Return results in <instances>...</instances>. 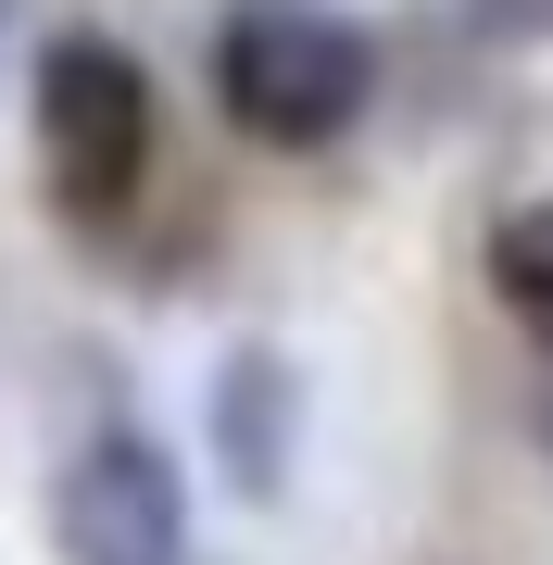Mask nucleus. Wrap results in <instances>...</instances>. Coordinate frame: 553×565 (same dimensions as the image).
Returning a JSON list of instances; mask_svg holds the SVG:
<instances>
[{
    "instance_id": "nucleus-3",
    "label": "nucleus",
    "mask_w": 553,
    "mask_h": 565,
    "mask_svg": "<svg viewBox=\"0 0 553 565\" xmlns=\"http://www.w3.org/2000/svg\"><path fill=\"white\" fill-rule=\"evenodd\" d=\"M51 527H63V565H177L189 553V490H177V465L139 427H102L63 465Z\"/></svg>"
},
{
    "instance_id": "nucleus-5",
    "label": "nucleus",
    "mask_w": 553,
    "mask_h": 565,
    "mask_svg": "<svg viewBox=\"0 0 553 565\" xmlns=\"http://www.w3.org/2000/svg\"><path fill=\"white\" fill-rule=\"evenodd\" d=\"M491 302L553 352V202H515V214L491 226Z\"/></svg>"
},
{
    "instance_id": "nucleus-2",
    "label": "nucleus",
    "mask_w": 553,
    "mask_h": 565,
    "mask_svg": "<svg viewBox=\"0 0 553 565\" xmlns=\"http://www.w3.org/2000/svg\"><path fill=\"white\" fill-rule=\"evenodd\" d=\"M39 151H51V202L76 226H114L151 177V76L139 51H114L102 25L39 51Z\"/></svg>"
},
{
    "instance_id": "nucleus-4",
    "label": "nucleus",
    "mask_w": 553,
    "mask_h": 565,
    "mask_svg": "<svg viewBox=\"0 0 553 565\" xmlns=\"http://www.w3.org/2000/svg\"><path fill=\"white\" fill-rule=\"evenodd\" d=\"M214 440L240 452V490H277V452H289V377H277V352H240L214 377Z\"/></svg>"
},
{
    "instance_id": "nucleus-1",
    "label": "nucleus",
    "mask_w": 553,
    "mask_h": 565,
    "mask_svg": "<svg viewBox=\"0 0 553 565\" xmlns=\"http://www.w3.org/2000/svg\"><path fill=\"white\" fill-rule=\"evenodd\" d=\"M214 102L265 151H328L377 102V39L328 0H226L214 13Z\"/></svg>"
},
{
    "instance_id": "nucleus-6",
    "label": "nucleus",
    "mask_w": 553,
    "mask_h": 565,
    "mask_svg": "<svg viewBox=\"0 0 553 565\" xmlns=\"http://www.w3.org/2000/svg\"><path fill=\"white\" fill-rule=\"evenodd\" d=\"M453 13H466L478 39H503V51H529V39H553V0H453Z\"/></svg>"
}]
</instances>
